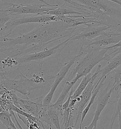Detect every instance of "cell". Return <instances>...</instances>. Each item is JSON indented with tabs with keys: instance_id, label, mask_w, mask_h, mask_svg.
<instances>
[{
	"instance_id": "obj_1",
	"label": "cell",
	"mask_w": 121,
	"mask_h": 129,
	"mask_svg": "<svg viewBox=\"0 0 121 129\" xmlns=\"http://www.w3.org/2000/svg\"><path fill=\"white\" fill-rule=\"evenodd\" d=\"M62 20L41 23L33 30L15 38L0 35V53L13 58L40 50L49 44L71 37L78 30Z\"/></svg>"
},
{
	"instance_id": "obj_2",
	"label": "cell",
	"mask_w": 121,
	"mask_h": 129,
	"mask_svg": "<svg viewBox=\"0 0 121 129\" xmlns=\"http://www.w3.org/2000/svg\"><path fill=\"white\" fill-rule=\"evenodd\" d=\"M109 50L105 47L99 48L80 44L79 57L77 63L70 72L61 95L67 96L72 87L79 80L91 72L100 62L106 61L105 56Z\"/></svg>"
},
{
	"instance_id": "obj_3",
	"label": "cell",
	"mask_w": 121,
	"mask_h": 129,
	"mask_svg": "<svg viewBox=\"0 0 121 129\" xmlns=\"http://www.w3.org/2000/svg\"><path fill=\"white\" fill-rule=\"evenodd\" d=\"M4 7L0 10L7 12L10 15L21 14L46 15L50 11L58 7V5L46 4H16L4 1Z\"/></svg>"
},
{
	"instance_id": "obj_4",
	"label": "cell",
	"mask_w": 121,
	"mask_h": 129,
	"mask_svg": "<svg viewBox=\"0 0 121 129\" xmlns=\"http://www.w3.org/2000/svg\"><path fill=\"white\" fill-rule=\"evenodd\" d=\"M0 83L9 91L17 92L26 96L29 95L31 91L41 86L34 78L29 79L23 73L15 79L1 80Z\"/></svg>"
},
{
	"instance_id": "obj_5",
	"label": "cell",
	"mask_w": 121,
	"mask_h": 129,
	"mask_svg": "<svg viewBox=\"0 0 121 129\" xmlns=\"http://www.w3.org/2000/svg\"><path fill=\"white\" fill-rule=\"evenodd\" d=\"M59 18L55 16L50 15H34L32 16L23 17L19 19H12L6 23L4 28L1 32V35H2L4 32L8 31L7 34L4 35L5 37H8L12 32L13 29L16 27L26 24L29 23H46L50 21H59Z\"/></svg>"
},
{
	"instance_id": "obj_6",
	"label": "cell",
	"mask_w": 121,
	"mask_h": 129,
	"mask_svg": "<svg viewBox=\"0 0 121 129\" xmlns=\"http://www.w3.org/2000/svg\"><path fill=\"white\" fill-rule=\"evenodd\" d=\"M10 94L12 103L15 106L24 112L38 118V115L43 107V100L45 97V95H42L35 99H23L19 98L14 91H10Z\"/></svg>"
},
{
	"instance_id": "obj_7",
	"label": "cell",
	"mask_w": 121,
	"mask_h": 129,
	"mask_svg": "<svg viewBox=\"0 0 121 129\" xmlns=\"http://www.w3.org/2000/svg\"><path fill=\"white\" fill-rule=\"evenodd\" d=\"M71 38L72 36L64 42L60 43V44L51 48L44 50L39 52L26 54L15 59L18 61L19 65L33 61L38 62L43 61L47 58L52 56L58 52H60L67 45L68 43L71 41Z\"/></svg>"
},
{
	"instance_id": "obj_8",
	"label": "cell",
	"mask_w": 121,
	"mask_h": 129,
	"mask_svg": "<svg viewBox=\"0 0 121 129\" xmlns=\"http://www.w3.org/2000/svg\"><path fill=\"white\" fill-rule=\"evenodd\" d=\"M110 29L109 27L105 25H89L86 27H80L78 30L80 31L79 33H75L72 36L71 41L78 40L83 42H86V44L91 41L93 39L103 34L105 31Z\"/></svg>"
},
{
	"instance_id": "obj_9",
	"label": "cell",
	"mask_w": 121,
	"mask_h": 129,
	"mask_svg": "<svg viewBox=\"0 0 121 129\" xmlns=\"http://www.w3.org/2000/svg\"><path fill=\"white\" fill-rule=\"evenodd\" d=\"M98 77H95L91 80L88 84L87 87L84 90L81 94L77 98V102L76 103L74 107V111L72 115L71 121H72V118L75 117V121L74 122V127H75L79 118L81 117V114L85 106L89 102L91 97L92 95V93L94 88L95 85L94 84L95 80ZM71 123V122H70Z\"/></svg>"
},
{
	"instance_id": "obj_10",
	"label": "cell",
	"mask_w": 121,
	"mask_h": 129,
	"mask_svg": "<svg viewBox=\"0 0 121 129\" xmlns=\"http://www.w3.org/2000/svg\"><path fill=\"white\" fill-rule=\"evenodd\" d=\"M79 57L78 54L75 56L73 57L70 61L66 63L64 66L60 69V71L56 74L55 77V80L53 82L49 92L46 95H45L43 100V106H46L50 105L53 98V96L58 86L59 85L60 82L64 79L68 73L70 69L72 66V65L75 63L76 61Z\"/></svg>"
},
{
	"instance_id": "obj_11",
	"label": "cell",
	"mask_w": 121,
	"mask_h": 129,
	"mask_svg": "<svg viewBox=\"0 0 121 129\" xmlns=\"http://www.w3.org/2000/svg\"><path fill=\"white\" fill-rule=\"evenodd\" d=\"M121 41V33L108 29L103 34L86 44H80L93 47L103 48L110 45H113Z\"/></svg>"
},
{
	"instance_id": "obj_12",
	"label": "cell",
	"mask_w": 121,
	"mask_h": 129,
	"mask_svg": "<svg viewBox=\"0 0 121 129\" xmlns=\"http://www.w3.org/2000/svg\"><path fill=\"white\" fill-rule=\"evenodd\" d=\"M108 86H107V87L106 88L105 92H103V94L98 99V104L94 114V117L92 121L91 122L90 124L88 126L86 127L84 129H93L94 127L97 126V123L100 114L107 105L109 100L110 96L114 90L113 87H111L108 90Z\"/></svg>"
},
{
	"instance_id": "obj_13",
	"label": "cell",
	"mask_w": 121,
	"mask_h": 129,
	"mask_svg": "<svg viewBox=\"0 0 121 129\" xmlns=\"http://www.w3.org/2000/svg\"><path fill=\"white\" fill-rule=\"evenodd\" d=\"M46 14L58 17L60 20L62 18L66 16L85 15L79 11L72 8L66 3H65L61 6H58L52 11H50Z\"/></svg>"
},
{
	"instance_id": "obj_14",
	"label": "cell",
	"mask_w": 121,
	"mask_h": 129,
	"mask_svg": "<svg viewBox=\"0 0 121 129\" xmlns=\"http://www.w3.org/2000/svg\"><path fill=\"white\" fill-rule=\"evenodd\" d=\"M107 77H104L103 78H99V79L98 80V82L96 83L95 86L94 88L92 93V95L89 101V102L87 104L86 106L83 109V111L81 114V121L79 124V129H82V125L83 124V121L86 117L87 114L88 113L89 110L91 106H92V105L94 104L95 101V99H96V96L98 94V92L100 90V88L102 87L103 85V83L104 81L105 80Z\"/></svg>"
},
{
	"instance_id": "obj_15",
	"label": "cell",
	"mask_w": 121,
	"mask_h": 129,
	"mask_svg": "<svg viewBox=\"0 0 121 129\" xmlns=\"http://www.w3.org/2000/svg\"><path fill=\"white\" fill-rule=\"evenodd\" d=\"M101 65H99L96 71L92 74L91 72L88 73L86 76L84 77L83 79L79 84V86L76 88L75 91L72 95V99H77L81 94L84 90L87 87L88 84L91 80L95 77H98L100 74V70L101 69Z\"/></svg>"
},
{
	"instance_id": "obj_16",
	"label": "cell",
	"mask_w": 121,
	"mask_h": 129,
	"mask_svg": "<svg viewBox=\"0 0 121 129\" xmlns=\"http://www.w3.org/2000/svg\"><path fill=\"white\" fill-rule=\"evenodd\" d=\"M121 65V53H118L108 61L107 64L100 70V78L107 77L111 72ZM99 74V75H100Z\"/></svg>"
},
{
	"instance_id": "obj_17",
	"label": "cell",
	"mask_w": 121,
	"mask_h": 129,
	"mask_svg": "<svg viewBox=\"0 0 121 129\" xmlns=\"http://www.w3.org/2000/svg\"><path fill=\"white\" fill-rule=\"evenodd\" d=\"M45 113L51 125H53L56 129H62L59 121V114L60 111L54 108L51 104L48 106H43Z\"/></svg>"
},
{
	"instance_id": "obj_18",
	"label": "cell",
	"mask_w": 121,
	"mask_h": 129,
	"mask_svg": "<svg viewBox=\"0 0 121 129\" xmlns=\"http://www.w3.org/2000/svg\"><path fill=\"white\" fill-rule=\"evenodd\" d=\"M10 112H0V121L6 129H18L11 119Z\"/></svg>"
},
{
	"instance_id": "obj_19",
	"label": "cell",
	"mask_w": 121,
	"mask_h": 129,
	"mask_svg": "<svg viewBox=\"0 0 121 129\" xmlns=\"http://www.w3.org/2000/svg\"><path fill=\"white\" fill-rule=\"evenodd\" d=\"M121 112V87L117 91L116 103L113 111V114L111 119L110 123L114 124L116 118L118 117L119 114Z\"/></svg>"
},
{
	"instance_id": "obj_20",
	"label": "cell",
	"mask_w": 121,
	"mask_h": 129,
	"mask_svg": "<svg viewBox=\"0 0 121 129\" xmlns=\"http://www.w3.org/2000/svg\"><path fill=\"white\" fill-rule=\"evenodd\" d=\"M105 48L107 49L109 51L113 49H114L112 53H110L108 54L107 53L106 54L105 56L106 61H108L116 55L118 53H121V41L116 44L109 46L107 47H105Z\"/></svg>"
},
{
	"instance_id": "obj_21",
	"label": "cell",
	"mask_w": 121,
	"mask_h": 129,
	"mask_svg": "<svg viewBox=\"0 0 121 129\" xmlns=\"http://www.w3.org/2000/svg\"><path fill=\"white\" fill-rule=\"evenodd\" d=\"M11 16L7 12L0 10V31H2L5 25L11 19Z\"/></svg>"
},
{
	"instance_id": "obj_22",
	"label": "cell",
	"mask_w": 121,
	"mask_h": 129,
	"mask_svg": "<svg viewBox=\"0 0 121 129\" xmlns=\"http://www.w3.org/2000/svg\"><path fill=\"white\" fill-rule=\"evenodd\" d=\"M113 71L114 72V74L113 76L114 82H113V86L114 87L117 85L119 80L121 78V65H120L119 67H118L117 68L113 70Z\"/></svg>"
},
{
	"instance_id": "obj_23",
	"label": "cell",
	"mask_w": 121,
	"mask_h": 129,
	"mask_svg": "<svg viewBox=\"0 0 121 129\" xmlns=\"http://www.w3.org/2000/svg\"><path fill=\"white\" fill-rule=\"evenodd\" d=\"M113 87V89L114 90H116L117 91L121 87V78L120 79V80H119L118 83L117 84V85L116 86H115L114 87L112 86Z\"/></svg>"
},
{
	"instance_id": "obj_24",
	"label": "cell",
	"mask_w": 121,
	"mask_h": 129,
	"mask_svg": "<svg viewBox=\"0 0 121 129\" xmlns=\"http://www.w3.org/2000/svg\"><path fill=\"white\" fill-rule=\"evenodd\" d=\"M118 121H119V129H121V112L118 114Z\"/></svg>"
},
{
	"instance_id": "obj_25",
	"label": "cell",
	"mask_w": 121,
	"mask_h": 129,
	"mask_svg": "<svg viewBox=\"0 0 121 129\" xmlns=\"http://www.w3.org/2000/svg\"><path fill=\"white\" fill-rule=\"evenodd\" d=\"M107 1L113 2L114 3H115V4L121 6V1L120 0H107Z\"/></svg>"
},
{
	"instance_id": "obj_26",
	"label": "cell",
	"mask_w": 121,
	"mask_h": 129,
	"mask_svg": "<svg viewBox=\"0 0 121 129\" xmlns=\"http://www.w3.org/2000/svg\"><path fill=\"white\" fill-rule=\"evenodd\" d=\"M2 61H3V59L1 58L0 57V70H2V69H4V66L2 63Z\"/></svg>"
},
{
	"instance_id": "obj_27",
	"label": "cell",
	"mask_w": 121,
	"mask_h": 129,
	"mask_svg": "<svg viewBox=\"0 0 121 129\" xmlns=\"http://www.w3.org/2000/svg\"><path fill=\"white\" fill-rule=\"evenodd\" d=\"M37 1H39V2H42V3H44V4H46L47 3L46 2H45V1H44V0H37Z\"/></svg>"
},
{
	"instance_id": "obj_28",
	"label": "cell",
	"mask_w": 121,
	"mask_h": 129,
	"mask_svg": "<svg viewBox=\"0 0 121 129\" xmlns=\"http://www.w3.org/2000/svg\"><path fill=\"white\" fill-rule=\"evenodd\" d=\"M93 129H97V126H95V127H94V128H93Z\"/></svg>"
},
{
	"instance_id": "obj_29",
	"label": "cell",
	"mask_w": 121,
	"mask_h": 129,
	"mask_svg": "<svg viewBox=\"0 0 121 129\" xmlns=\"http://www.w3.org/2000/svg\"><path fill=\"white\" fill-rule=\"evenodd\" d=\"M1 1H3V2H4V0H0V2H1Z\"/></svg>"
}]
</instances>
